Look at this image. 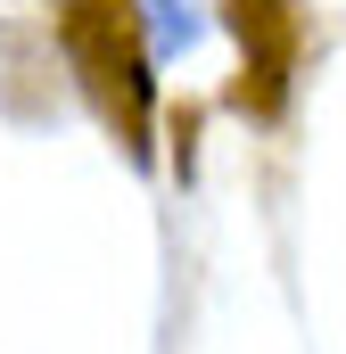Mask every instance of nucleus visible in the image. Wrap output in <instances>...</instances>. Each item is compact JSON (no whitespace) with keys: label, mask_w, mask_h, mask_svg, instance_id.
I'll return each mask as SVG.
<instances>
[{"label":"nucleus","mask_w":346,"mask_h":354,"mask_svg":"<svg viewBox=\"0 0 346 354\" xmlns=\"http://www.w3.org/2000/svg\"><path fill=\"white\" fill-rule=\"evenodd\" d=\"M58 41H66V66L83 75L91 107L107 115V132L140 157L149 149V33H140V8L132 0H66Z\"/></svg>","instance_id":"1"},{"label":"nucleus","mask_w":346,"mask_h":354,"mask_svg":"<svg viewBox=\"0 0 346 354\" xmlns=\"http://www.w3.org/2000/svg\"><path fill=\"white\" fill-rule=\"evenodd\" d=\"M231 33H239V83H231V107L272 124L289 107V83H297V58H305V0H223Z\"/></svg>","instance_id":"2"}]
</instances>
